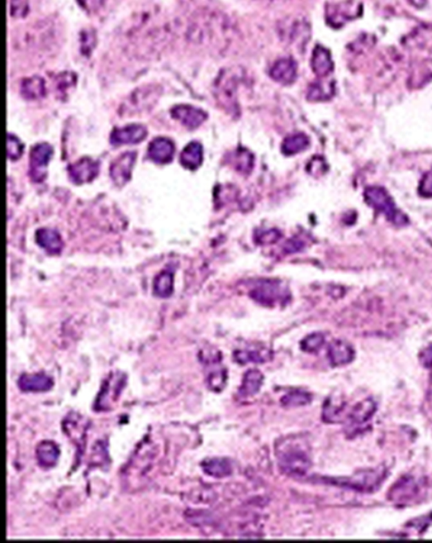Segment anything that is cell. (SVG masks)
<instances>
[{
  "label": "cell",
  "instance_id": "6da1fadb",
  "mask_svg": "<svg viewBox=\"0 0 432 543\" xmlns=\"http://www.w3.org/2000/svg\"><path fill=\"white\" fill-rule=\"evenodd\" d=\"M276 458L280 470L291 478L305 476L311 467L309 453L296 437L285 438L276 446Z\"/></svg>",
  "mask_w": 432,
  "mask_h": 543
},
{
  "label": "cell",
  "instance_id": "7a4b0ae2",
  "mask_svg": "<svg viewBox=\"0 0 432 543\" xmlns=\"http://www.w3.org/2000/svg\"><path fill=\"white\" fill-rule=\"evenodd\" d=\"M364 199L373 209L385 216V218L398 227L409 223V219L403 212L397 208L392 196L383 187H369L364 192Z\"/></svg>",
  "mask_w": 432,
  "mask_h": 543
},
{
  "label": "cell",
  "instance_id": "3957f363",
  "mask_svg": "<svg viewBox=\"0 0 432 543\" xmlns=\"http://www.w3.org/2000/svg\"><path fill=\"white\" fill-rule=\"evenodd\" d=\"M199 361L205 369L207 387L214 393H220L226 388L227 370L218 349L207 347L199 352Z\"/></svg>",
  "mask_w": 432,
  "mask_h": 543
},
{
  "label": "cell",
  "instance_id": "277c9868",
  "mask_svg": "<svg viewBox=\"0 0 432 543\" xmlns=\"http://www.w3.org/2000/svg\"><path fill=\"white\" fill-rule=\"evenodd\" d=\"M249 295L255 302L265 307L285 304L291 298L288 287H285L282 281L274 279H261L256 281L250 289Z\"/></svg>",
  "mask_w": 432,
  "mask_h": 543
},
{
  "label": "cell",
  "instance_id": "5b68a950",
  "mask_svg": "<svg viewBox=\"0 0 432 543\" xmlns=\"http://www.w3.org/2000/svg\"><path fill=\"white\" fill-rule=\"evenodd\" d=\"M240 76L236 69H227L220 72L214 85V95L222 108L232 116L238 113L237 89Z\"/></svg>",
  "mask_w": 432,
  "mask_h": 543
},
{
  "label": "cell",
  "instance_id": "8992f818",
  "mask_svg": "<svg viewBox=\"0 0 432 543\" xmlns=\"http://www.w3.org/2000/svg\"><path fill=\"white\" fill-rule=\"evenodd\" d=\"M127 376L122 373H110V376L103 382L99 394L94 402V409L96 411H107L112 409L123 389L126 387Z\"/></svg>",
  "mask_w": 432,
  "mask_h": 543
},
{
  "label": "cell",
  "instance_id": "52a82bcc",
  "mask_svg": "<svg viewBox=\"0 0 432 543\" xmlns=\"http://www.w3.org/2000/svg\"><path fill=\"white\" fill-rule=\"evenodd\" d=\"M385 471L384 467H378L374 470H364L360 473H355L350 478H344L338 480H329V482L341 485L344 488L358 490V491H374L379 488V485L384 481Z\"/></svg>",
  "mask_w": 432,
  "mask_h": 543
},
{
  "label": "cell",
  "instance_id": "ba28073f",
  "mask_svg": "<svg viewBox=\"0 0 432 543\" xmlns=\"http://www.w3.org/2000/svg\"><path fill=\"white\" fill-rule=\"evenodd\" d=\"M362 6L358 0H344L340 3L327 4L326 19L333 28H341L347 22L362 16Z\"/></svg>",
  "mask_w": 432,
  "mask_h": 543
},
{
  "label": "cell",
  "instance_id": "9c48e42d",
  "mask_svg": "<svg viewBox=\"0 0 432 543\" xmlns=\"http://www.w3.org/2000/svg\"><path fill=\"white\" fill-rule=\"evenodd\" d=\"M377 405L371 399H365L356 404L346 417L345 432L349 437L360 435L369 424V420L376 413Z\"/></svg>",
  "mask_w": 432,
  "mask_h": 543
},
{
  "label": "cell",
  "instance_id": "30bf717a",
  "mask_svg": "<svg viewBox=\"0 0 432 543\" xmlns=\"http://www.w3.org/2000/svg\"><path fill=\"white\" fill-rule=\"evenodd\" d=\"M54 155V148L48 143H39L31 150L30 175L34 183H41L46 178L48 165Z\"/></svg>",
  "mask_w": 432,
  "mask_h": 543
},
{
  "label": "cell",
  "instance_id": "8fae6325",
  "mask_svg": "<svg viewBox=\"0 0 432 543\" xmlns=\"http://www.w3.org/2000/svg\"><path fill=\"white\" fill-rule=\"evenodd\" d=\"M136 163V152H125L110 165V178L117 187H125L132 178V170Z\"/></svg>",
  "mask_w": 432,
  "mask_h": 543
},
{
  "label": "cell",
  "instance_id": "7c38bea8",
  "mask_svg": "<svg viewBox=\"0 0 432 543\" xmlns=\"http://www.w3.org/2000/svg\"><path fill=\"white\" fill-rule=\"evenodd\" d=\"M99 172V163L90 157H83L69 166L70 178L78 185L93 181Z\"/></svg>",
  "mask_w": 432,
  "mask_h": 543
},
{
  "label": "cell",
  "instance_id": "4fadbf2b",
  "mask_svg": "<svg viewBox=\"0 0 432 543\" xmlns=\"http://www.w3.org/2000/svg\"><path fill=\"white\" fill-rule=\"evenodd\" d=\"M147 130L142 125H130L122 128H114L110 133V143L114 146L136 145L146 139Z\"/></svg>",
  "mask_w": 432,
  "mask_h": 543
},
{
  "label": "cell",
  "instance_id": "5bb4252c",
  "mask_svg": "<svg viewBox=\"0 0 432 543\" xmlns=\"http://www.w3.org/2000/svg\"><path fill=\"white\" fill-rule=\"evenodd\" d=\"M270 78L283 85H291L298 76V66L291 57H284L275 61L269 71Z\"/></svg>",
  "mask_w": 432,
  "mask_h": 543
},
{
  "label": "cell",
  "instance_id": "9a60e30c",
  "mask_svg": "<svg viewBox=\"0 0 432 543\" xmlns=\"http://www.w3.org/2000/svg\"><path fill=\"white\" fill-rule=\"evenodd\" d=\"M172 116L179 121L181 125H185L189 130H196L199 125L205 123L207 113L203 109L196 108L192 105H175L172 109Z\"/></svg>",
  "mask_w": 432,
  "mask_h": 543
},
{
  "label": "cell",
  "instance_id": "2e32d148",
  "mask_svg": "<svg viewBox=\"0 0 432 543\" xmlns=\"http://www.w3.org/2000/svg\"><path fill=\"white\" fill-rule=\"evenodd\" d=\"M54 387V380L48 373H23L18 379V388L23 393H46Z\"/></svg>",
  "mask_w": 432,
  "mask_h": 543
},
{
  "label": "cell",
  "instance_id": "e0dca14e",
  "mask_svg": "<svg viewBox=\"0 0 432 543\" xmlns=\"http://www.w3.org/2000/svg\"><path fill=\"white\" fill-rule=\"evenodd\" d=\"M147 154L154 163L165 165L173 161L175 145L166 137H157L150 143Z\"/></svg>",
  "mask_w": 432,
  "mask_h": 543
},
{
  "label": "cell",
  "instance_id": "ac0fdd59",
  "mask_svg": "<svg viewBox=\"0 0 432 543\" xmlns=\"http://www.w3.org/2000/svg\"><path fill=\"white\" fill-rule=\"evenodd\" d=\"M88 420L80 414H69L63 420V431L71 441L84 447V438L87 435Z\"/></svg>",
  "mask_w": 432,
  "mask_h": 543
},
{
  "label": "cell",
  "instance_id": "d6986e66",
  "mask_svg": "<svg viewBox=\"0 0 432 543\" xmlns=\"http://www.w3.org/2000/svg\"><path fill=\"white\" fill-rule=\"evenodd\" d=\"M418 491H420V485L416 481L412 478H404L398 481V484H395L394 488L389 491V499L394 503L404 504L415 499Z\"/></svg>",
  "mask_w": 432,
  "mask_h": 543
},
{
  "label": "cell",
  "instance_id": "ffe728a7",
  "mask_svg": "<svg viewBox=\"0 0 432 543\" xmlns=\"http://www.w3.org/2000/svg\"><path fill=\"white\" fill-rule=\"evenodd\" d=\"M36 242L41 249H45L50 255H59L63 249L61 234L51 228L39 229L36 232Z\"/></svg>",
  "mask_w": 432,
  "mask_h": 543
},
{
  "label": "cell",
  "instance_id": "44dd1931",
  "mask_svg": "<svg viewBox=\"0 0 432 543\" xmlns=\"http://www.w3.org/2000/svg\"><path fill=\"white\" fill-rule=\"evenodd\" d=\"M160 92H155V86H145L136 90L130 99V110L132 113H140L145 109L152 108L156 103Z\"/></svg>",
  "mask_w": 432,
  "mask_h": 543
},
{
  "label": "cell",
  "instance_id": "7402d4cb",
  "mask_svg": "<svg viewBox=\"0 0 432 543\" xmlns=\"http://www.w3.org/2000/svg\"><path fill=\"white\" fill-rule=\"evenodd\" d=\"M311 68L316 76L320 79L329 76L333 70V61L331 57L330 51L322 46L314 47L312 57H311Z\"/></svg>",
  "mask_w": 432,
  "mask_h": 543
},
{
  "label": "cell",
  "instance_id": "603a6c76",
  "mask_svg": "<svg viewBox=\"0 0 432 543\" xmlns=\"http://www.w3.org/2000/svg\"><path fill=\"white\" fill-rule=\"evenodd\" d=\"M61 456L60 447L52 441H42L39 443L36 449V458L41 467L43 469H51L55 467Z\"/></svg>",
  "mask_w": 432,
  "mask_h": 543
},
{
  "label": "cell",
  "instance_id": "cb8c5ba5",
  "mask_svg": "<svg viewBox=\"0 0 432 543\" xmlns=\"http://www.w3.org/2000/svg\"><path fill=\"white\" fill-rule=\"evenodd\" d=\"M236 171H238L243 175H249L254 169L255 165V157L247 148L238 147L231 154H228L226 160Z\"/></svg>",
  "mask_w": 432,
  "mask_h": 543
},
{
  "label": "cell",
  "instance_id": "d4e9b609",
  "mask_svg": "<svg viewBox=\"0 0 432 543\" xmlns=\"http://www.w3.org/2000/svg\"><path fill=\"white\" fill-rule=\"evenodd\" d=\"M353 349L347 342L336 340L329 347V360L332 366L347 365L353 361Z\"/></svg>",
  "mask_w": 432,
  "mask_h": 543
},
{
  "label": "cell",
  "instance_id": "484cf974",
  "mask_svg": "<svg viewBox=\"0 0 432 543\" xmlns=\"http://www.w3.org/2000/svg\"><path fill=\"white\" fill-rule=\"evenodd\" d=\"M264 384V375L258 369H251L245 373L243 384L238 388L237 396L243 399L256 396Z\"/></svg>",
  "mask_w": 432,
  "mask_h": 543
},
{
  "label": "cell",
  "instance_id": "4316f807",
  "mask_svg": "<svg viewBox=\"0 0 432 543\" xmlns=\"http://www.w3.org/2000/svg\"><path fill=\"white\" fill-rule=\"evenodd\" d=\"M202 470L208 476H212L216 479H222V478L229 476L234 471V467L228 458H205V461L202 462Z\"/></svg>",
  "mask_w": 432,
  "mask_h": 543
},
{
  "label": "cell",
  "instance_id": "83f0119b",
  "mask_svg": "<svg viewBox=\"0 0 432 543\" xmlns=\"http://www.w3.org/2000/svg\"><path fill=\"white\" fill-rule=\"evenodd\" d=\"M181 163L188 170H196L203 163V146L199 142H190L181 151Z\"/></svg>",
  "mask_w": 432,
  "mask_h": 543
},
{
  "label": "cell",
  "instance_id": "f1b7e54d",
  "mask_svg": "<svg viewBox=\"0 0 432 543\" xmlns=\"http://www.w3.org/2000/svg\"><path fill=\"white\" fill-rule=\"evenodd\" d=\"M234 358L240 365H246L249 362L261 364L271 358V352L267 349H237L234 354Z\"/></svg>",
  "mask_w": 432,
  "mask_h": 543
},
{
  "label": "cell",
  "instance_id": "f546056e",
  "mask_svg": "<svg viewBox=\"0 0 432 543\" xmlns=\"http://www.w3.org/2000/svg\"><path fill=\"white\" fill-rule=\"evenodd\" d=\"M335 94V83L317 80L308 88L307 99L309 101H330Z\"/></svg>",
  "mask_w": 432,
  "mask_h": 543
},
{
  "label": "cell",
  "instance_id": "4dcf8cb0",
  "mask_svg": "<svg viewBox=\"0 0 432 543\" xmlns=\"http://www.w3.org/2000/svg\"><path fill=\"white\" fill-rule=\"evenodd\" d=\"M309 137L305 133H293L291 136L285 137L282 143V152L285 156H293L306 151L309 147Z\"/></svg>",
  "mask_w": 432,
  "mask_h": 543
},
{
  "label": "cell",
  "instance_id": "1f68e13d",
  "mask_svg": "<svg viewBox=\"0 0 432 543\" xmlns=\"http://www.w3.org/2000/svg\"><path fill=\"white\" fill-rule=\"evenodd\" d=\"M21 93L28 101L41 99L46 95L45 80L39 76L24 79L21 85Z\"/></svg>",
  "mask_w": 432,
  "mask_h": 543
},
{
  "label": "cell",
  "instance_id": "d6a6232c",
  "mask_svg": "<svg viewBox=\"0 0 432 543\" xmlns=\"http://www.w3.org/2000/svg\"><path fill=\"white\" fill-rule=\"evenodd\" d=\"M152 290L157 298H170L174 293V272L166 269L157 274L154 279Z\"/></svg>",
  "mask_w": 432,
  "mask_h": 543
},
{
  "label": "cell",
  "instance_id": "836d02e7",
  "mask_svg": "<svg viewBox=\"0 0 432 543\" xmlns=\"http://www.w3.org/2000/svg\"><path fill=\"white\" fill-rule=\"evenodd\" d=\"M345 405L340 404L338 402H335L333 399H327V402L325 403L323 407L322 417L325 422L327 423H338L342 420V411H344Z\"/></svg>",
  "mask_w": 432,
  "mask_h": 543
},
{
  "label": "cell",
  "instance_id": "e575fe53",
  "mask_svg": "<svg viewBox=\"0 0 432 543\" xmlns=\"http://www.w3.org/2000/svg\"><path fill=\"white\" fill-rule=\"evenodd\" d=\"M311 400H312V398L308 393L296 390V391H291V393L285 394L280 402L283 404V407H291H291H303V405L311 403Z\"/></svg>",
  "mask_w": 432,
  "mask_h": 543
},
{
  "label": "cell",
  "instance_id": "d590c367",
  "mask_svg": "<svg viewBox=\"0 0 432 543\" xmlns=\"http://www.w3.org/2000/svg\"><path fill=\"white\" fill-rule=\"evenodd\" d=\"M325 345V336L322 334H312L307 336L303 341L300 342V349L308 354H316L322 349Z\"/></svg>",
  "mask_w": 432,
  "mask_h": 543
},
{
  "label": "cell",
  "instance_id": "8d00e7d4",
  "mask_svg": "<svg viewBox=\"0 0 432 543\" xmlns=\"http://www.w3.org/2000/svg\"><path fill=\"white\" fill-rule=\"evenodd\" d=\"M282 237V232L276 228H270V229H259L255 233V240L256 243H259L261 246H267V245H273L275 242L280 240Z\"/></svg>",
  "mask_w": 432,
  "mask_h": 543
},
{
  "label": "cell",
  "instance_id": "74e56055",
  "mask_svg": "<svg viewBox=\"0 0 432 543\" xmlns=\"http://www.w3.org/2000/svg\"><path fill=\"white\" fill-rule=\"evenodd\" d=\"M307 171L314 178H321L329 171V165L325 161L322 156H314L307 165Z\"/></svg>",
  "mask_w": 432,
  "mask_h": 543
},
{
  "label": "cell",
  "instance_id": "f35d334b",
  "mask_svg": "<svg viewBox=\"0 0 432 543\" xmlns=\"http://www.w3.org/2000/svg\"><path fill=\"white\" fill-rule=\"evenodd\" d=\"M23 155V143L14 134H8V158L16 161Z\"/></svg>",
  "mask_w": 432,
  "mask_h": 543
},
{
  "label": "cell",
  "instance_id": "ab89813d",
  "mask_svg": "<svg viewBox=\"0 0 432 543\" xmlns=\"http://www.w3.org/2000/svg\"><path fill=\"white\" fill-rule=\"evenodd\" d=\"M418 194L422 198H432V169L427 171L421 178L420 187H418Z\"/></svg>",
  "mask_w": 432,
  "mask_h": 543
},
{
  "label": "cell",
  "instance_id": "60d3db41",
  "mask_svg": "<svg viewBox=\"0 0 432 543\" xmlns=\"http://www.w3.org/2000/svg\"><path fill=\"white\" fill-rule=\"evenodd\" d=\"M10 13L18 18L25 16L28 13V0H10Z\"/></svg>",
  "mask_w": 432,
  "mask_h": 543
},
{
  "label": "cell",
  "instance_id": "b9f144b4",
  "mask_svg": "<svg viewBox=\"0 0 432 543\" xmlns=\"http://www.w3.org/2000/svg\"><path fill=\"white\" fill-rule=\"evenodd\" d=\"M75 75L71 72H63L61 75H59L57 78V90L60 93H65L66 89H69L71 86L75 84Z\"/></svg>",
  "mask_w": 432,
  "mask_h": 543
},
{
  "label": "cell",
  "instance_id": "7bdbcfd3",
  "mask_svg": "<svg viewBox=\"0 0 432 543\" xmlns=\"http://www.w3.org/2000/svg\"><path fill=\"white\" fill-rule=\"evenodd\" d=\"M81 8L87 10L88 13L94 14L98 13L104 7L107 0H78Z\"/></svg>",
  "mask_w": 432,
  "mask_h": 543
},
{
  "label": "cell",
  "instance_id": "ee69618b",
  "mask_svg": "<svg viewBox=\"0 0 432 543\" xmlns=\"http://www.w3.org/2000/svg\"><path fill=\"white\" fill-rule=\"evenodd\" d=\"M306 242L299 238V237H293L289 240H287V243L284 245L283 251L285 254H296L302 249H305Z\"/></svg>",
  "mask_w": 432,
  "mask_h": 543
},
{
  "label": "cell",
  "instance_id": "f6af8a7d",
  "mask_svg": "<svg viewBox=\"0 0 432 543\" xmlns=\"http://www.w3.org/2000/svg\"><path fill=\"white\" fill-rule=\"evenodd\" d=\"M420 361L424 367H432V343L420 354Z\"/></svg>",
  "mask_w": 432,
  "mask_h": 543
},
{
  "label": "cell",
  "instance_id": "bcb514c9",
  "mask_svg": "<svg viewBox=\"0 0 432 543\" xmlns=\"http://www.w3.org/2000/svg\"><path fill=\"white\" fill-rule=\"evenodd\" d=\"M409 4L415 6L416 8H424L426 6V0H409Z\"/></svg>",
  "mask_w": 432,
  "mask_h": 543
},
{
  "label": "cell",
  "instance_id": "7dc6e473",
  "mask_svg": "<svg viewBox=\"0 0 432 543\" xmlns=\"http://www.w3.org/2000/svg\"><path fill=\"white\" fill-rule=\"evenodd\" d=\"M263 1H279V0H263Z\"/></svg>",
  "mask_w": 432,
  "mask_h": 543
}]
</instances>
